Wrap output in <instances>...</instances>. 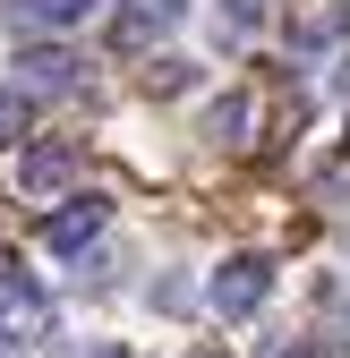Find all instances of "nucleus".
<instances>
[{"label":"nucleus","instance_id":"obj_1","mask_svg":"<svg viewBox=\"0 0 350 358\" xmlns=\"http://www.w3.org/2000/svg\"><path fill=\"white\" fill-rule=\"evenodd\" d=\"M0 324H9L26 350H43L60 333V316H52V299L34 290V273H18V264H0Z\"/></svg>","mask_w":350,"mask_h":358},{"label":"nucleus","instance_id":"obj_2","mask_svg":"<svg viewBox=\"0 0 350 358\" xmlns=\"http://www.w3.org/2000/svg\"><path fill=\"white\" fill-rule=\"evenodd\" d=\"M265 299H274V264H265V256H231L223 273H214V316L248 324V316H256Z\"/></svg>","mask_w":350,"mask_h":358},{"label":"nucleus","instance_id":"obj_3","mask_svg":"<svg viewBox=\"0 0 350 358\" xmlns=\"http://www.w3.org/2000/svg\"><path fill=\"white\" fill-rule=\"evenodd\" d=\"M103 231H111V205L103 196H69V205L43 213V248H52V256H85Z\"/></svg>","mask_w":350,"mask_h":358},{"label":"nucleus","instance_id":"obj_4","mask_svg":"<svg viewBox=\"0 0 350 358\" xmlns=\"http://www.w3.org/2000/svg\"><path fill=\"white\" fill-rule=\"evenodd\" d=\"M180 17H188V0H128V9L111 17V52H146V43L162 26H180Z\"/></svg>","mask_w":350,"mask_h":358},{"label":"nucleus","instance_id":"obj_5","mask_svg":"<svg viewBox=\"0 0 350 358\" xmlns=\"http://www.w3.org/2000/svg\"><path fill=\"white\" fill-rule=\"evenodd\" d=\"M69 179H77V145H52V137H43V145L26 154V171H18V188H26V196H60Z\"/></svg>","mask_w":350,"mask_h":358},{"label":"nucleus","instance_id":"obj_6","mask_svg":"<svg viewBox=\"0 0 350 358\" xmlns=\"http://www.w3.org/2000/svg\"><path fill=\"white\" fill-rule=\"evenodd\" d=\"M18 69H26V94H77V69H85V60H77V52H60V43H52V52L34 43Z\"/></svg>","mask_w":350,"mask_h":358},{"label":"nucleus","instance_id":"obj_7","mask_svg":"<svg viewBox=\"0 0 350 358\" xmlns=\"http://www.w3.org/2000/svg\"><path fill=\"white\" fill-rule=\"evenodd\" d=\"M94 17V0H9V26H77Z\"/></svg>","mask_w":350,"mask_h":358},{"label":"nucleus","instance_id":"obj_8","mask_svg":"<svg viewBox=\"0 0 350 358\" xmlns=\"http://www.w3.org/2000/svg\"><path fill=\"white\" fill-rule=\"evenodd\" d=\"M342 34H350V9H308L299 17V52H333Z\"/></svg>","mask_w":350,"mask_h":358},{"label":"nucleus","instance_id":"obj_9","mask_svg":"<svg viewBox=\"0 0 350 358\" xmlns=\"http://www.w3.org/2000/svg\"><path fill=\"white\" fill-rule=\"evenodd\" d=\"M26 128H34V94L26 85H0V145H18Z\"/></svg>","mask_w":350,"mask_h":358},{"label":"nucleus","instance_id":"obj_10","mask_svg":"<svg viewBox=\"0 0 350 358\" xmlns=\"http://www.w3.org/2000/svg\"><path fill=\"white\" fill-rule=\"evenodd\" d=\"M205 128H214L223 145H239V128H248V94H223V103L205 111Z\"/></svg>","mask_w":350,"mask_h":358},{"label":"nucleus","instance_id":"obj_11","mask_svg":"<svg viewBox=\"0 0 350 358\" xmlns=\"http://www.w3.org/2000/svg\"><path fill=\"white\" fill-rule=\"evenodd\" d=\"M325 77H333V94H350V34L333 43V60H325Z\"/></svg>","mask_w":350,"mask_h":358},{"label":"nucleus","instance_id":"obj_12","mask_svg":"<svg viewBox=\"0 0 350 358\" xmlns=\"http://www.w3.org/2000/svg\"><path fill=\"white\" fill-rule=\"evenodd\" d=\"M77 358H128V341H85Z\"/></svg>","mask_w":350,"mask_h":358},{"label":"nucleus","instance_id":"obj_13","mask_svg":"<svg viewBox=\"0 0 350 358\" xmlns=\"http://www.w3.org/2000/svg\"><path fill=\"white\" fill-rule=\"evenodd\" d=\"M0 358H26V341H18V333H9V324H0Z\"/></svg>","mask_w":350,"mask_h":358},{"label":"nucleus","instance_id":"obj_14","mask_svg":"<svg viewBox=\"0 0 350 358\" xmlns=\"http://www.w3.org/2000/svg\"><path fill=\"white\" fill-rule=\"evenodd\" d=\"M231 9H239V17H256V9H265V0H231Z\"/></svg>","mask_w":350,"mask_h":358},{"label":"nucleus","instance_id":"obj_15","mask_svg":"<svg viewBox=\"0 0 350 358\" xmlns=\"http://www.w3.org/2000/svg\"><path fill=\"white\" fill-rule=\"evenodd\" d=\"M282 358H325V350H282Z\"/></svg>","mask_w":350,"mask_h":358},{"label":"nucleus","instance_id":"obj_16","mask_svg":"<svg viewBox=\"0 0 350 358\" xmlns=\"http://www.w3.org/2000/svg\"><path fill=\"white\" fill-rule=\"evenodd\" d=\"M197 358H214V350H197Z\"/></svg>","mask_w":350,"mask_h":358}]
</instances>
